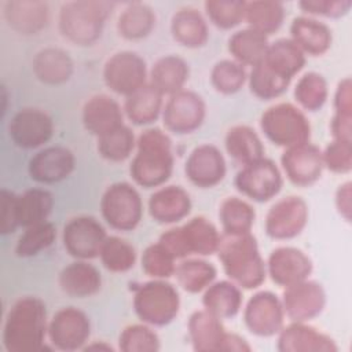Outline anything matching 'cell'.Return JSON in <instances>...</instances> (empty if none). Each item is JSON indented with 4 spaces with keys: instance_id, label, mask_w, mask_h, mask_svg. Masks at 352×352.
I'll return each instance as SVG.
<instances>
[{
    "instance_id": "cell-8",
    "label": "cell",
    "mask_w": 352,
    "mask_h": 352,
    "mask_svg": "<svg viewBox=\"0 0 352 352\" xmlns=\"http://www.w3.org/2000/svg\"><path fill=\"white\" fill-rule=\"evenodd\" d=\"M102 216L106 223L118 231L133 230L143 213V204L139 192L129 183L111 184L100 201Z\"/></svg>"
},
{
    "instance_id": "cell-11",
    "label": "cell",
    "mask_w": 352,
    "mask_h": 352,
    "mask_svg": "<svg viewBox=\"0 0 352 352\" xmlns=\"http://www.w3.org/2000/svg\"><path fill=\"white\" fill-rule=\"evenodd\" d=\"M107 235L102 224L91 216L70 219L63 228V245L67 253L80 260L99 256Z\"/></svg>"
},
{
    "instance_id": "cell-4",
    "label": "cell",
    "mask_w": 352,
    "mask_h": 352,
    "mask_svg": "<svg viewBox=\"0 0 352 352\" xmlns=\"http://www.w3.org/2000/svg\"><path fill=\"white\" fill-rule=\"evenodd\" d=\"M111 7L107 1L65 3L59 11L62 36L77 45H91L100 37Z\"/></svg>"
},
{
    "instance_id": "cell-34",
    "label": "cell",
    "mask_w": 352,
    "mask_h": 352,
    "mask_svg": "<svg viewBox=\"0 0 352 352\" xmlns=\"http://www.w3.org/2000/svg\"><path fill=\"white\" fill-rule=\"evenodd\" d=\"M263 62L279 74L293 78L302 69L305 56L292 38H279L268 44Z\"/></svg>"
},
{
    "instance_id": "cell-45",
    "label": "cell",
    "mask_w": 352,
    "mask_h": 352,
    "mask_svg": "<svg viewBox=\"0 0 352 352\" xmlns=\"http://www.w3.org/2000/svg\"><path fill=\"white\" fill-rule=\"evenodd\" d=\"M99 256L104 268L111 272H125L131 270L136 261L133 246L118 236H107Z\"/></svg>"
},
{
    "instance_id": "cell-25",
    "label": "cell",
    "mask_w": 352,
    "mask_h": 352,
    "mask_svg": "<svg viewBox=\"0 0 352 352\" xmlns=\"http://www.w3.org/2000/svg\"><path fill=\"white\" fill-rule=\"evenodd\" d=\"M4 18L21 34H36L48 23V6L43 1H6Z\"/></svg>"
},
{
    "instance_id": "cell-37",
    "label": "cell",
    "mask_w": 352,
    "mask_h": 352,
    "mask_svg": "<svg viewBox=\"0 0 352 352\" xmlns=\"http://www.w3.org/2000/svg\"><path fill=\"white\" fill-rule=\"evenodd\" d=\"M285 8L279 1L260 0L246 3L245 7V21L249 28L264 34L275 33L283 22Z\"/></svg>"
},
{
    "instance_id": "cell-28",
    "label": "cell",
    "mask_w": 352,
    "mask_h": 352,
    "mask_svg": "<svg viewBox=\"0 0 352 352\" xmlns=\"http://www.w3.org/2000/svg\"><path fill=\"white\" fill-rule=\"evenodd\" d=\"M292 40L305 54L318 56L324 54L331 44L330 29L318 19L297 16L290 25Z\"/></svg>"
},
{
    "instance_id": "cell-10",
    "label": "cell",
    "mask_w": 352,
    "mask_h": 352,
    "mask_svg": "<svg viewBox=\"0 0 352 352\" xmlns=\"http://www.w3.org/2000/svg\"><path fill=\"white\" fill-rule=\"evenodd\" d=\"M103 78L113 92L129 96L147 84L146 63L135 52H117L107 59Z\"/></svg>"
},
{
    "instance_id": "cell-6",
    "label": "cell",
    "mask_w": 352,
    "mask_h": 352,
    "mask_svg": "<svg viewBox=\"0 0 352 352\" xmlns=\"http://www.w3.org/2000/svg\"><path fill=\"white\" fill-rule=\"evenodd\" d=\"M260 126L276 146L290 148L309 143V122L305 114L292 103H278L267 109L261 116Z\"/></svg>"
},
{
    "instance_id": "cell-58",
    "label": "cell",
    "mask_w": 352,
    "mask_h": 352,
    "mask_svg": "<svg viewBox=\"0 0 352 352\" xmlns=\"http://www.w3.org/2000/svg\"><path fill=\"white\" fill-rule=\"evenodd\" d=\"M106 349V351H111L113 348L110 345H104V344H92V345H87L84 349Z\"/></svg>"
},
{
    "instance_id": "cell-57",
    "label": "cell",
    "mask_w": 352,
    "mask_h": 352,
    "mask_svg": "<svg viewBox=\"0 0 352 352\" xmlns=\"http://www.w3.org/2000/svg\"><path fill=\"white\" fill-rule=\"evenodd\" d=\"M250 345L239 336L236 334H230V333H226L224 336V340H223V344H221V351H250Z\"/></svg>"
},
{
    "instance_id": "cell-20",
    "label": "cell",
    "mask_w": 352,
    "mask_h": 352,
    "mask_svg": "<svg viewBox=\"0 0 352 352\" xmlns=\"http://www.w3.org/2000/svg\"><path fill=\"white\" fill-rule=\"evenodd\" d=\"M186 175L198 187L216 186L226 175V161L221 151L212 144L195 147L186 162Z\"/></svg>"
},
{
    "instance_id": "cell-43",
    "label": "cell",
    "mask_w": 352,
    "mask_h": 352,
    "mask_svg": "<svg viewBox=\"0 0 352 352\" xmlns=\"http://www.w3.org/2000/svg\"><path fill=\"white\" fill-rule=\"evenodd\" d=\"M135 143L133 132L126 125H121L98 138V151L103 158L118 162L132 154Z\"/></svg>"
},
{
    "instance_id": "cell-12",
    "label": "cell",
    "mask_w": 352,
    "mask_h": 352,
    "mask_svg": "<svg viewBox=\"0 0 352 352\" xmlns=\"http://www.w3.org/2000/svg\"><path fill=\"white\" fill-rule=\"evenodd\" d=\"M89 334L91 324L88 316L74 307L59 309L48 323L50 341L59 351L84 348Z\"/></svg>"
},
{
    "instance_id": "cell-46",
    "label": "cell",
    "mask_w": 352,
    "mask_h": 352,
    "mask_svg": "<svg viewBox=\"0 0 352 352\" xmlns=\"http://www.w3.org/2000/svg\"><path fill=\"white\" fill-rule=\"evenodd\" d=\"M294 98L305 110H319L327 99L326 80L318 73H305L296 85Z\"/></svg>"
},
{
    "instance_id": "cell-13",
    "label": "cell",
    "mask_w": 352,
    "mask_h": 352,
    "mask_svg": "<svg viewBox=\"0 0 352 352\" xmlns=\"http://www.w3.org/2000/svg\"><path fill=\"white\" fill-rule=\"evenodd\" d=\"M205 118V103L192 91H179L169 96L162 110L164 125L168 131L183 135L195 131Z\"/></svg>"
},
{
    "instance_id": "cell-33",
    "label": "cell",
    "mask_w": 352,
    "mask_h": 352,
    "mask_svg": "<svg viewBox=\"0 0 352 352\" xmlns=\"http://www.w3.org/2000/svg\"><path fill=\"white\" fill-rule=\"evenodd\" d=\"M162 94L147 82L132 95L126 96L124 111L126 117L136 125L154 122L162 111Z\"/></svg>"
},
{
    "instance_id": "cell-23",
    "label": "cell",
    "mask_w": 352,
    "mask_h": 352,
    "mask_svg": "<svg viewBox=\"0 0 352 352\" xmlns=\"http://www.w3.org/2000/svg\"><path fill=\"white\" fill-rule=\"evenodd\" d=\"M190 195L180 186L161 187L148 199L151 217L162 224H170L184 219L190 213Z\"/></svg>"
},
{
    "instance_id": "cell-53",
    "label": "cell",
    "mask_w": 352,
    "mask_h": 352,
    "mask_svg": "<svg viewBox=\"0 0 352 352\" xmlns=\"http://www.w3.org/2000/svg\"><path fill=\"white\" fill-rule=\"evenodd\" d=\"M304 12H308V14H312V15H323V16H341L344 14L348 12L349 7L352 6V1L346 0V1H330V0H326V1H301L298 4Z\"/></svg>"
},
{
    "instance_id": "cell-50",
    "label": "cell",
    "mask_w": 352,
    "mask_h": 352,
    "mask_svg": "<svg viewBox=\"0 0 352 352\" xmlns=\"http://www.w3.org/2000/svg\"><path fill=\"white\" fill-rule=\"evenodd\" d=\"M175 257L160 243H153L146 248L142 256L143 271L155 279L169 278L175 274Z\"/></svg>"
},
{
    "instance_id": "cell-1",
    "label": "cell",
    "mask_w": 352,
    "mask_h": 352,
    "mask_svg": "<svg viewBox=\"0 0 352 352\" xmlns=\"http://www.w3.org/2000/svg\"><path fill=\"white\" fill-rule=\"evenodd\" d=\"M48 333L45 304L37 297H22L10 308L3 326V345L8 352H38Z\"/></svg>"
},
{
    "instance_id": "cell-7",
    "label": "cell",
    "mask_w": 352,
    "mask_h": 352,
    "mask_svg": "<svg viewBox=\"0 0 352 352\" xmlns=\"http://www.w3.org/2000/svg\"><path fill=\"white\" fill-rule=\"evenodd\" d=\"M180 298L176 287L162 279L146 282L135 289L133 308L138 318L151 326L170 323L179 312Z\"/></svg>"
},
{
    "instance_id": "cell-54",
    "label": "cell",
    "mask_w": 352,
    "mask_h": 352,
    "mask_svg": "<svg viewBox=\"0 0 352 352\" xmlns=\"http://www.w3.org/2000/svg\"><path fill=\"white\" fill-rule=\"evenodd\" d=\"M330 128L334 140L351 143V114L336 113L331 120Z\"/></svg>"
},
{
    "instance_id": "cell-51",
    "label": "cell",
    "mask_w": 352,
    "mask_h": 352,
    "mask_svg": "<svg viewBox=\"0 0 352 352\" xmlns=\"http://www.w3.org/2000/svg\"><path fill=\"white\" fill-rule=\"evenodd\" d=\"M323 164L333 172L345 173L352 168V146L349 142L333 140L322 153Z\"/></svg>"
},
{
    "instance_id": "cell-3",
    "label": "cell",
    "mask_w": 352,
    "mask_h": 352,
    "mask_svg": "<svg viewBox=\"0 0 352 352\" xmlns=\"http://www.w3.org/2000/svg\"><path fill=\"white\" fill-rule=\"evenodd\" d=\"M136 155L131 164L132 179L144 188L164 184L173 169L172 144L161 129L151 128L139 136Z\"/></svg>"
},
{
    "instance_id": "cell-47",
    "label": "cell",
    "mask_w": 352,
    "mask_h": 352,
    "mask_svg": "<svg viewBox=\"0 0 352 352\" xmlns=\"http://www.w3.org/2000/svg\"><path fill=\"white\" fill-rule=\"evenodd\" d=\"M210 80L216 91L226 95L235 94L246 81V70L241 63L224 59L214 65L210 73Z\"/></svg>"
},
{
    "instance_id": "cell-30",
    "label": "cell",
    "mask_w": 352,
    "mask_h": 352,
    "mask_svg": "<svg viewBox=\"0 0 352 352\" xmlns=\"http://www.w3.org/2000/svg\"><path fill=\"white\" fill-rule=\"evenodd\" d=\"M188 78V65L176 55L160 58L150 73V84L162 95H173L183 89Z\"/></svg>"
},
{
    "instance_id": "cell-35",
    "label": "cell",
    "mask_w": 352,
    "mask_h": 352,
    "mask_svg": "<svg viewBox=\"0 0 352 352\" xmlns=\"http://www.w3.org/2000/svg\"><path fill=\"white\" fill-rule=\"evenodd\" d=\"M227 153L242 166L264 157L258 135L248 125H235L226 135Z\"/></svg>"
},
{
    "instance_id": "cell-29",
    "label": "cell",
    "mask_w": 352,
    "mask_h": 352,
    "mask_svg": "<svg viewBox=\"0 0 352 352\" xmlns=\"http://www.w3.org/2000/svg\"><path fill=\"white\" fill-rule=\"evenodd\" d=\"M173 38L184 47L198 48L208 41V25L204 16L191 7L179 10L170 23Z\"/></svg>"
},
{
    "instance_id": "cell-17",
    "label": "cell",
    "mask_w": 352,
    "mask_h": 352,
    "mask_svg": "<svg viewBox=\"0 0 352 352\" xmlns=\"http://www.w3.org/2000/svg\"><path fill=\"white\" fill-rule=\"evenodd\" d=\"M8 132L18 147L37 148L51 139L54 122L44 110L22 109L10 121Z\"/></svg>"
},
{
    "instance_id": "cell-31",
    "label": "cell",
    "mask_w": 352,
    "mask_h": 352,
    "mask_svg": "<svg viewBox=\"0 0 352 352\" xmlns=\"http://www.w3.org/2000/svg\"><path fill=\"white\" fill-rule=\"evenodd\" d=\"M36 77L45 84H62L73 73V62L67 52L60 48H44L33 59Z\"/></svg>"
},
{
    "instance_id": "cell-52",
    "label": "cell",
    "mask_w": 352,
    "mask_h": 352,
    "mask_svg": "<svg viewBox=\"0 0 352 352\" xmlns=\"http://www.w3.org/2000/svg\"><path fill=\"white\" fill-rule=\"evenodd\" d=\"M1 227L0 232L3 235L14 232L19 227L18 221V195L7 188H1Z\"/></svg>"
},
{
    "instance_id": "cell-48",
    "label": "cell",
    "mask_w": 352,
    "mask_h": 352,
    "mask_svg": "<svg viewBox=\"0 0 352 352\" xmlns=\"http://www.w3.org/2000/svg\"><path fill=\"white\" fill-rule=\"evenodd\" d=\"M118 348L124 352H155L160 338L147 324H131L120 334Z\"/></svg>"
},
{
    "instance_id": "cell-15",
    "label": "cell",
    "mask_w": 352,
    "mask_h": 352,
    "mask_svg": "<svg viewBox=\"0 0 352 352\" xmlns=\"http://www.w3.org/2000/svg\"><path fill=\"white\" fill-rule=\"evenodd\" d=\"M307 220V204L300 197H285L267 213L265 231L274 239H290L302 231Z\"/></svg>"
},
{
    "instance_id": "cell-36",
    "label": "cell",
    "mask_w": 352,
    "mask_h": 352,
    "mask_svg": "<svg viewBox=\"0 0 352 352\" xmlns=\"http://www.w3.org/2000/svg\"><path fill=\"white\" fill-rule=\"evenodd\" d=\"M267 36L248 28L234 33L228 40V51L242 66H256L267 52Z\"/></svg>"
},
{
    "instance_id": "cell-26",
    "label": "cell",
    "mask_w": 352,
    "mask_h": 352,
    "mask_svg": "<svg viewBox=\"0 0 352 352\" xmlns=\"http://www.w3.org/2000/svg\"><path fill=\"white\" fill-rule=\"evenodd\" d=\"M59 286L63 293L72 297H89L99 292L102 286L100 272L84 260L74 261L59 274Z\"/></svg>"
},
{
    "instance_id": "cell-2",
    "label": "cell",
    "mask_w": 352,
    "mask_h": 352,
    "mask_svg": "<svg viewBox=\"0 0 352 352\" xmlns=\"http://www.w3.org/2000/svg\"><path fill=\"white\" fill-rule=\"evenodd\" d=\"M217 253L224 272L235 285L254 289L264 282L267 267L250 232L221 235Z\"/></svg>"
},
{
    "instance_id": "cell-16",
    "label": "cell",
    "mask_w": 352,
    "mask_h": 352,
    "mask_svg": "<svg viewBox=\"0 0 352 352\" xmlns=\"http://www.w3.org/2000/svg\"><path fill=\"white\" fill-rule=\"evenodd\" d=\"M280 301L285 315L292 322H307L323 311L326 294L319 283L304 279L286 286Z\"/></svg>"
},
{
    "instance_id": "cell-19",
    "label": "cell",
    "mask_w": 352,
    "mask_h": 352,
    "mask_svg": "<svg viewBox=\"0 0 352 352\" xmlns=\"http://www.w3.org/2000/svg\"><path fill=\"white\" fill-rule=\"evenodd\" d=\"M265 267L271 279L286 287L307 279L312 271V261L302 250L282 246L270 254Z\"/></svg>"
},
{
    "instance_id": "cell-41",
    "label": "cell",
    "mask_w": 352,
    "mask_h": 352,
    "mask_svg": "<svg viewBox=\"0 0 352 352\" xmlns=\"http://www.w3.org/2000/svg\"><path fill=\"white\" fill-rule=\"evenodd\" d=\"M219 216L224 234H245L250 232L256 213L246 201L238 197H228L223 201Z\"/></svg>"
},
{
    "instance_id": "cell-27",
    "label": "cell",
    "mask_w": 352,
    "mask_h": 352,
    "mask_svg": "<svg viewBox=\"0 0 352 352\" xmlns=\"http://www.w3.org/2000/svg\"><path fill=\"white\" fill-rule=\"evenodd\" d=\"M188 333L192 348L198 352L221 351L226 336L221 319L206 309L195 311L188 320Z\"/></svg>"
},
{
    "instance_id": "cell-14",
    "label": "cell",
    "mask_w": 352,
    "mask_h": 352,
    "mask_svg": "<svg viewBox=\"0 0 352 352\" xmlns=\"http://www.w3.org/2000/svg\"><path fill=\"white\" fill-rule=\"evenodd\" d=\"M282 301L271 292L256 293L246 304L243 320L250 333L271 337L280 331L285 322Z\"/></svg>"
},
{
    "instance_id": "cell-44",
    "label": "cell",
    "mask_w": 352,
    "mask_h": 352,
    "mask_svg": "<svg viewBox=\"0 0 352 352\" xmlns=\"http://www.w3.org/2000/svg\"><path fill=\"white\" fill-rule=\"evenodd\" d=\"M56 238V228L50 221H43L25 228V232L19 236L15 253L19 257H32L45 250Z\"/></svg>"
},
{
    "instance_id": "cell-21",
    "label": "cell",
    "mask_w": 352,
    "mask_h": 352,
    "mask_svg": "<svg viewBox=\"0 0 352 352\" xmlns=\"http://www.w3.org/2000/svg\"><path fill=\"white\" fill-rule=\"evenodd\" d=\"M73 153L62 146L40 150L29 161V175L38 183H56L66 179L74 169Z\"/></svg>"
},
{
    "instance_id": "cell-49",
    "label": "cell",
    "mask_w": 352,
    "mask_h": 352,
    "mask_svg": "<svg viewBox=\"0 0 352 352\" xmlns=\"http://www.w3.org/2000/svg\"><path fill=\"white\" fill-rule=\"evenodd\" d=\"M246 1L208 0L205 11L210 22L220 29H231L245 19Z\"/></svg>"
},
{
    "instance_id": "cell-55",
    "label": "cell",
    "mask_w": 352,
    "mask_h": 352,
    "mask_svg": "<svg viewBox=\"0 0 352 352\" xmlns=\"http://www.w3.org/2000/svg\"><path fill=\"white\" fill-rule=\"evenodd\" d=\"M336 113L351 114V80L345 78L338 84L336 99H334Z\"/></svg>"
},
{
    "instance_id": "cell-56",
    "label": "cell",
    "mask_w": 352,
    "mask_h": 352,
    "mask_svg": "<svg viewBox=\"0 0 352 352\" xmlns=\"http://www.w3.org/2000/svg\"><path fill=\"white\" fill-rule=\"evenodd\" d=\"M336 204L338 212L345 217L346 221L351 220V183L346 182L345 184L340 186L336 195Z\"/></svg>"
},
{
    "instance_id": "cell-5",
    "label": "cell",
    "mask_w": 352,
    "mask_h": 352,
    "mask_svg": "<svg viewBox=\"0 0 352 352\" xmlns=\"http://www.w3.org/2000/svg\"><path fill=\"white\" fill-rule=\"evenodd\" d=\"M221 235L205 217H192L182 227L165 231L160 243L175 257L184 258L191 254L208 256L217 252Z\"/></svg>"
},
{
    "instance_id": "cell-24",
    "label": "cell",
    "mask_w": 352,
    "mask_h": 352,
    "mask_svg": "<svg viewBox=\"0 0 352 352\" xmlns=\"http://www.w3.org/2000/svg\"><path fill=\"white\" fill-rule=\"evenodd\" d=\"M122 120L124 114L120 104L107 95H95L84 104V126L98 138L124 125Z\"/></svg>"
},
{
    "instance_id": "cell-18",
    "label": "cell",
    "mask_w": 352,
    "mask_h": 352,
    "mask_svg": "<svg viewBox=\"0 0 352 352\" xmlns=\"http://www.w3.org/2000/svg\"><path fill=\"white\" fill-rule=\"evenodd\" d=\"M280 162L287 179L301 187L315 183L324 166L322 151L309 143L286 148Z\"/></svg>"
},
{
    "instance_id": "cell-9",
    "label": "cell",
    "mask_w": 352,
    "mask_h": 352,
    "mask_svg": "<svg viewBox=\"0 0 352 352\" xmlns=\"http://www.w3.org/2000/svg\"><path fill=\"white\" fill-rule=\"evenodd\" d=\"M235 187L245 197L265 202L280 191L282 175L271 160L263 157L241 168L235 176Z\"/></svg>"
},
{
    "instance_id": "cell-32",
    "label": "cell",
    "mask_w": 352,
    "mask_h": 352,
    "mask_svg": "<svg viewBox=\"0 0 352 352\" xmlns=\"http://www.w3.org/2000/svg\"><path fill=\"white\" fill-rule=\"evenodd\" d=\"M202 304L206 311L220 319L235 316L242 305V294L234 282L220 280L205 289Z\"/></svg>"
},
{
    "instance_id": "cell-39",
    "label": "cell",
    "mask_w": 352,
    "mask_h": 352,
    "mask_svg": "<svg viewBox=\"0 0 352 352\" xmlns=\"http://www.w3.org/2000/svg\"><path fill=\"white\" fill-rule=\"evenodd\" d=\"M173 275L186 292L199 293L213 283L216 268L205 260L187 258L176 265Z\"/></svg>"
},
{
    "instance_id": "cell-22",
    "label": "cell",
    "mask_w": 352,
    "mask_h": 352,
    "mask_svg": "<svg viewBox=\"0 0 352 352\" xmlns=\"http://www.w3.org/2000/svg\"><path fill=\"white\" fill-rule=\"evenodd\" d=\"M276 348L280 352H336L334 341L304 322H292L278 333Z\"/></svg>"
},
{
    "instance_id": "cell-42",
    "label": "cell",
    "mask_w": 352,
    "mask_h": 352,
    "mask_svg": "<svg viewBox=\"0 0 352 352\" xmlns=\"http://www.w3.org/2000/svg\"><path fill=\"white\" fill-rule=\"evenodd\" d=\"M292 78H287L263 60L252 67L249 74V87L253 95L260 99H275L280 96L289 87Z\"/></svg>"
},
{
    "instance_id": "cell-38",
    "label": "cell",
    "mask_w": 352,
    "mask_h": 352,
    "mask_svg": "<svg viewBox=\"0 0 352 352\" xmlns=\"http://www.w3.org/2000/svg\"><path fill=\"white\" fill-rule=\"evenodd\" d=\"M54 206V198L50 191L43 188H32L18 195V221L19 227L43 223L50 216Z\"/></svg>"
},
{
    "instance_id": "cell-40",
    "label": "cell",
    "mask_w": 352,
    "mask_h": 352,
    "mask_svg": "<svg viewBox=\"0 0 352 352\" xmlns=\"http://www.w3.org/2000/svg\"><path fill=\"white\" fill-rule=\"evenodd\" d=\"M155 25L153 10L143 3L129 4L121 14L117 22L120 34L128 40L146 37Z\"/></svg>"
}]
</instances>
